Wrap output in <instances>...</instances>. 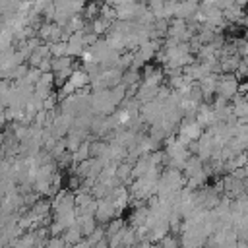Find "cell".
Segmentation results:
<instances>
[{
  "label": "cell",
  "mask_w": 248,
  "mask_h": 248,
  "mask_svg": "<svg viewBox=\"0 0 248 248\" xmlns=\"http://www.w3.org/2000/svg\"><path fill=\"white\" fill-rule=\"evenodd\" d=\"M238 78L232 74H225L219 78V85H217V95L225 97V99H232L238 93Z\"/></svg>",
  "instance_id": "1"
},
{
  "label": "cell",
  "mask_w": 248,
  "mask_h": 248,
  "mask_svg": "<svg viewBox=\"0 0 248 248\" xmlns=\"http://www.w3.org/2000/svg\"><path fill=\"white\" fill-rule=\"evenodd\" d=\"M198 8H200L198 0H178L174 17H182V19H186V17H190V16H196Z\"/></svg>",
  "instance_id": "2"
},
{
  "label": "cell",
  "mask_w": 248,
  "mask_h": 248,
  "mask_svg": "<svg viewBox=\"0 0 248 248\" xmlns=\"http://www.w3.org/2000/svg\"><path fill=\"white\" fill-rule=\"evenodd\" d=\"M136 10H138V4L136 2H128V4L116 6V19H122V21L136 19Z\"/></svg>",
  "instance_id": "3"
},
{
  "label": "cell",
  "mask_w": 248,
  "mask_h": 248,
  "mask_svg": "<svg viewBox=\"0 0 248 248\" xmlns=\"http://www.w3.org/2000/svg\"><path fill=\"white\" fill-rule=\"evenodd\" d=\"M202 157L198 155V157H188V161L184 163V167H182V170H184V176L186 178H190V176H196V174H200V172H203L202 170Z\"/></svg>",
  "instance_id": "4"
},
{
  "label": "cell",
  "mask_w": 248,
  "mask_h": 248,
  "mask_svg": "<svg viewBox=\"0 0 248 248\" xmlns=\"http://www.w3.org/2000/svg\"><path fill=\"white\" fill-rule=\"evenodd\" d=\"M81 234H83V231H81L79 223H76L64 231V240H66V244H78L81 240Z\"/></svg>",
  "instance_id": "5"
},
{
  "label": "cell",
  "mask_w": 248,
  "mask_h": 248,
  "mask_svg": "<svg viewBox=\"0 0 248 248\" xmlns=\"http://www.w3.org/2000/svg\"><path fill=\"white\" fill-rule=\"evenodd\" d=\"M91 157V143L89 141H81V145L74 151V163H81L85 159Z\"/></svg>",
  "instance_id": "6"
},
{
  "label": "cell",
  "mask_w": 248,
  "mask_h": 248,
  "mask_svg": "<svg viewBox=\"0 0 248 248\" xmlns=\"http://www.w3.org/2000/svg\"><path fill=\"white\" fill-rule=\"evenodd\" d=\"M91 29H93L97 35H103V33H107V31L110 29V21L105 19V17H101V16H97V17L91 21Z\"/></svg>",
  "instance_id": "7"
},
{
  "label": "cell",
  "mask_w": 248,
  "mask_h": 248,
  "mask_svg": "<svg viewBox=\"0 0 248 248\" xmlns=\"http://www.w3.org/2000/svg\"><path fill=\"white\" fill-rule=\"evenodd\" d=\"M50 52H52V56H70V52H68V41L50 43Z\"/></svg>",
  "instance_id": "8"
},
{
  "label": "cell",
  "mask_w": 248,
  "mask_h": 248,
  "mask_svg": "<svg viewBox=\"0 0 248 248\" xmlns=\"http://www.w3.org/2000/svg\"><path fill=\"white\" fill-rule=\"evenodd\" d=\"M138 78H140L138 68H128V70L122 74V81H124L126 85H134V83H138Z\"/></svg>",
  "instance_id": "9"
},
{
  "label": "cell",
  "mask_w": 248,
  "mask_h": 248,
  "mask_svg": "<svg viewBox=\"0 0 248 248\" xmlns=\"http://www.w3.org/2000/svg\"><path fill=\"white\" fill-rule=\"evenodd\" d=\"M124 229V221L122 219H116V221H108V227H107V236H114L116 232H120Z\"/></svg>",
  "instance_id": "10"
},
{
  "label": "cell",
  "mask_w": 248,
  "mask_h": 248,
  "mask_svg": "<svg viewBox=\"0 0 248 248\" xmlns=\"http://www.w3.org/2000/svg\"><path fill=\"white\" fill-rule=\"evenodd\" d=\"M99 16H101V17H105V19H108V21H112V19L116 17V8L105 2V6H101V12H99Z\"/></svg>",
  "instance_id": "11"
},
{
  "label": "cell",
  "mask_w": 248,
  "mask_h": 248,
  "mask_svg": "<svg viewBox=\"0 0 248 248\" xmlns=\"http://www.w3.org/2000/svg\"><path fill=\"white\" fill-rule=\"evenodd\" d=\"M159 242H161L163 246H176V244H178V240H176L174 236H170V234H165V236H163Z\"/></svg>",
  "instance_id": "12"
},
{
  "label": "cell",
  "mask_w": 248,
  "mask_h": 248,
  "mask_svg": "<svg viewBox=\"0 0 248 248\" xmlns=\"http://www.w3.org/2000/svg\"><path fill=\"white\" fill-rule=\"evenodd\" d=\"M215 4L221 8V10H227V8H231V6H234L236 2L234 0H215Z\"/></svg>",
  "instance_id": "13"
},
{
  "label": "cell",
  "mask_w": 248,
  "mask_h": 248,
  "mask_svg": "<svg viewBox=\"0 0 248 248\" xmlns=\"http://www.w3.org/2000/svg\"><path fill=\"white\" fill-rule=\"evenodd\" d=\"M234 2H236V6H240V8L248 6V0H234Z\"/></svg>",
  "instance_id": "14"
}]
</instances>
